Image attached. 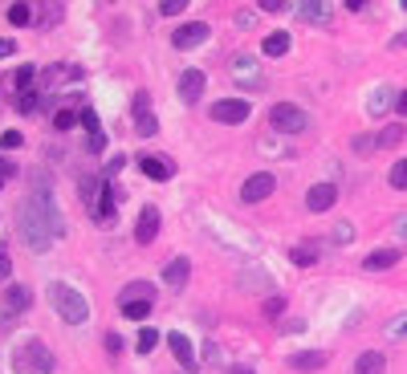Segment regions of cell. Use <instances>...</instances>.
<instances>
[{
  "label": "cell",
  "mask_w": 407,
  "mask_h": 374,
  "mask_svg": "<svg viewBox=\"0 0 407 374\" xmlns=\"http://www.w3.org/2000/svg\"><path fill=\"white\" fill-rule=\"evenodd\" d=\"M131 110H135V135H139V139H151V135H159V118L151 114V94H147V90H135V102H131Z\"/></svg>",
  "instance_id": "52a82bcc"
},
{
  "label": "cell",
  "mask_w": 407,
  "mask_h": 374,
  "mask_svg": "<svg viewBox=\"0 0 407 374\" xmlns=\"http://www.w3.org/2000/svg\"><path fill=\"white\" fill-rule=\"evenodd\" d=\"M302 17L310 24H330V17H334V8H330V0H306L302 8H297Z\"/></svg>",
  "instance_id": "44dd1931"
},
{
  "label": "cell",
  "mask_w": 407,
  "mask_h": 374,
  "mask_svg": "<svg viewBox=\"0 0 407 374\" xmlns=\"http://www.w3.org/2000/svg\"><path fill=\"white\" fill-rule=\"evenodd\" d=\"M139 171L147 179H155V184H168L175 175V159L171 155H139Z\"/></svg>",
  "instance_id": "30bf717a"
},
{
  "label": "cell",
  "mask_w": 407,
  "mask_h": 374,
  "mask_svg": "<svg viewBox=\"0 0 407 374\" xmlns=\"http://www.w3.org/2000/svg\"><path fill=\"white\" fill-rule=\"evenodd\" d=\"M391 49H407V33H395L391 37Z\"/></svg>",
  "instance_id": "816d5d0a"
},
{
  "label": "cell",
  "mask_w": 407,
  "mask_h": 374,
  "mask_svg": "<svg viewBox=\"0 0 407 374\" xmlns=\"http://www.w3.org/2000/svg\"><path fill=\"white\" fill-rule=\"evenodd\" d=\"M204 86H208L204 70H184L179 73V98H184L188 106H195V102L204 98Z\"/></svg>",
  "instance_id": "7c38bea8"
},
{
  "label": "cell",
  "mask_w": 407,
  "mask_h": 374,
  "mask_svg": "<svg viewBox=\"0 0 407 374\" xmlns=\"http://www.w3.org/2000/svg\"><path fill=\"white\" fill-rule=\"evenodd\" d=\"M261 313H265V317H281V313H286V297H281V293L265 297V301H261Z\"/></svg>",
  "instance_id": "836d02e7"
},
{
  "label": "cell",
  "mask_w": 407,
  "mask_h": 374,
  "mask_svg": "<svg viewBox=\"0 0 407 374\" xmlns=\"http://www.w3.org/2000/svg\"><path fill=\"white\" fill-rule=\"evenodd\" d=\"M289 260H293L297 269H313V264L322 260V244H318V240H297V244L289 248Z\"/></svg>",
  "instance_id": "2e32d148"
},
{
  "label": "cell",
  "mask_w": 407,
  "mask_h": 374,
  "mask_svg": "<svg viewBox=\"0 0 407 374\" xmlns=\"http://www.w3.org/2000/svg\"><path fill=\"white\" fill-rule=\"evenodd\" d=\"M399 8H404V13H407V0H399Z\"/></svg>",
  "instance_id": "db71d44e"
},
{
  "label": "cell",
  "mask_w": 407,
  "mask_h": 374,
  "mask_svg": "<svg viewBox=\"0 0 407 374\" xmlns=\"http://www.w3.org/2000/svg\"><path fill=\"white\" fill-rule=\"evenodd\" d=\"M37 106H41V94H37V90H24V94H17V110H21V114H33Z\"/></svg>",
  "instance_id": "1f68e13d"
},
{
  "label": "cell",
  "mask_w": 407,
  "mask_h": 374,
  "mask_svg": "<svg viewBox=\"0 0 407 374\" xmlns=\"http://www.w3.org/2000/svg\"><path fill=\"white\" fill-rule=\"evenodd\" d=\"M0 187H4V175H0Z\"/></svg>",
  "instance_id": "11a10c76"
},
{
  "label": "cell",
  "mask_w": 407,
  "mask_h": 374,
  "mask_svg": "<svg viewBox=\"0 0 407 374\" xmlns=\"http://www.w3.org/2000/svg\"><path fill=\"white\" fill-rule=\"evenodd\" d=\"M253 21H257V17H253L249 8H240V13H237V24H240V29H249V24H253Z\"/></svg>",
  "instance_id": "c3c4849f"
},
{
  "label": "cell",
  "mask_w": 407,
  "mask_h": 374,
  "mask_svg": "<svg viewBox=\"0 0 407 374\" xmlns=\"http://www.w3.org/2000/svg\"><path fill=\"white\" fill-rule=\"evenodd\" d=\"M8 24H13V29H29V24H33V4H13V8H8Z\"/></svg>",
  "instance_id": "83f0119b"
},
{
  "label": "cell",
  "mask_w": 407,
  "mask_h": 374,
  "mask_svg": "<svg viewBox=\"0 0 407 374\" xmlns=\"http://www.w3.org/2000/svg\"><path fill=\"white\" fill-rule=\"evenodd\" d=\"M399 260H404L399 248H371L367 260H362V269H367V273H387V269H395Z\"/></svg>",
  "instance_id": "5bb4252c"
},
{
  "label": "cell",
  "mask_w": 407,
  "mask_h": 374,
  "mask_svg": "<svg viewBox=\"0 0 407 374\" xmlns=\"http://www.w3.org/2000/svg\"><path fill=\"white\" fill-rule=\"evenodd\" d=\"M281 329H286V334H302V329H306V322H302V317H293V322H286Z\"/></svg>",
  "instance_id": "681fc988"
},
{
  "label": "cell",
  "mask_w": 407,
  "mask_h": 374,
  "mask_svg": "<svg viewBox=\"0 0 407 374\" xmlns=\"http://www.w3.org/2000/svg\"><path fill=\"white\" fill-rule=\"evenodd\" d=\"M13 53H17V41H13V37H0V61L13 57Z\"/></svg>",
  "instance_id": "ee69618b"
},
{
  "label": "cell",
  "mask_w": 407,
  "mask_h": 374,
  "mask_svg": "<svg viewBox=\"0 0 407 374\" xmlns=\"http://www.w3.org/2000/svg\"><path fill=\"white\" fill-rule=\"evenodd\" d=\"M168 346H171V354H175V362L184 366V371L192 374L195 366H200V358H195V346L188 342V334H171L168 338Z\"/></svg>",
  "instance_id": "9a60e30c"
},
{
  "label": "cell",
  "mask_w": 407,
  "mask_h": 374,
  "mask_svg": "<svg viewBox=\"0 0 407 374\" xmlns=\"http://www.w3.org/2000/svg\"><path fill=\"white\" fill-rule=\"evenodd\" d=\"M155 346H159V329H155V326H143V329H139L135 350H139V354H155Z\"/></svg>",
  "instance_id": "f546056e"
},
{
  "label": "cell",
  "mask_w": 407,
  "mask_h": 374,
  "mask_svg": "<svg viewBox=\"0 0 407 374\" xmlns=\"http://www.w3.org/2000/svg\"><path fill=\"white\" fill-rule=\"evenodd\" d=\"M119 301H155V285H151V280H131V285L122 289Z\"/></svg>",
  "instance_id": "603a6c76"
},
{
  "label": "cell",
  "mask_w": 407,
  "mask_h": 374,
  "mask_svg": "<svg viewBox=\"0 0 407 374\" xmlns=\"http://www.w3.org/2000/svg\"><path fill=\"white\" fill-rule=\"evenodd\" d=\"M289 45H293V37H289L286 29H277V33H265V41H261V53L265 57H286Z\"/></svg>",
  "instance_id": "d6986e66"
},
{
  "label": "cell",
  "mask_w": 407,
  "mask_h": 374,
  "mask_svg": "<svg viewBox=\"0 0 407 374\" xmlns=\"http://www.w3.org/2000/svg\"><path fill=\"white\" fill-rule=\"evenodd\" d=\"M17 224H21V236H24V244L33 248V253H49V244L57 240L53 236V228H49V220L41 216V208L24 195V204L17 208Z\"/></svg>",
  "instance_id": "7a4b0ae2"
},
{
  "label": "cell",
  "mask_w": 407,
  "mask_h": 374,
  "mask_svg": "<svg viewBox=\"0 0 407 374\" xmlns=\"http://www.w3.org/2000/svg\"><path fill=\"white\" fill-rule=\"evenodd\" d=\"M237 374H257V371H253V366H237Z\"/></svg>",
  "instance_id": "f5cc1de1"
},
{
  "label": "cell",
  "mask_w": 407,
  "mask_h": 374,
  "mask_svg": "<svg viewBox=\"0 0 407 374\" xmlns=\"http://www.w3.org/2000/svg\"><path fill=\"white\" fill-rule=\"evenodd\" d=\"M77 77H82V66H57L45 73V86H61V82H77Z\"/></svg>",
  "instance_id": "484cf974"
},
{
  "label": "cell",
  "mask_w": 407,
  "mask_h": 374,
  "mask_svg": "<svg viewBox=\"0 0 407 374\" xmlns=\"http://www.w3.org/2000/svg\"><path fill=\"white\" fill-rule=\"evenodd\" d=\"M33 77H37V66H21V70L13 73L8 82L17 86V94H24V90H29V82H33Z\"/></svg>",
  "instance_id": "4dcf8cb0"
},
{
  "label": "cell",
  "mask_w": 407,
  "mask_h": 374,
  "mask_svg": "<svg viewBox=\"0 0 407 374\" xmlns=\"http://www.w3.org/2000/svg\"><path fill=\"white\" fill-rule=\"evenodd\" d=\"M273 191H277V175H273V171H253V175L240 184V200H244V204H261Z\"/></svg>",
  "instance_id": "8992f818"
},
{
  "label": "cell",
  "mask_w": 407,
  "mask_h": 374,
  "mask_svg": "<svg viewBox=\"0 0 407 374\" xmlns=\"http://www.w3.org/2000/svg\"><path fill=\"white\" fill-rule=\"evenodd\" d=\"M188 277H192V264H188V257H171L168 264H163V285H168V289H184V285H188Z\"/></svg>",
  "instance_id": "e0dca14e"
},
{
  "label": "cell",
  "mask_w": 407,
  "mask_h": 374,
  "mask_svg": "<svg viewBox=\"0 0 407 374\" xmlns=\"http://www.w3.org/2000/svg\"><path fill=\"white\" fill-rule=\"evenodd\" d=\"M106 350H110V354H122V334H106Z\"/></svg>",
  "instance_id": "f6af8a7d"
},
{
  "label": "cell",
  "mask_w": 407,
  "mask_h": 374,
  "mask_svg": "<svg viewBox=\"0 0 407 374\" xmlns=\"http://www.w3.org/2000/svg\"><path fill=\"white\" fill-rule=\"evenodd\" d=\"M29 305H33V293H29L24 285H8V289H4V297H0L4 317H17V313H24Z\"/></svg>",
  "instance_id": "4fadbf2b"
},
{
  "label": "cell",
  "mask_w": 407,
  "mask_h": 374,
  "mask_svg": "<svg viewBox=\"0 0 407 374\" xmlns=\"http://www.w3.org/2000/svg\"><path fill=\"white\" fill-rule=\"evenodd\" d=\"M355 374H387L383 350H362L359 358H355Z\"/></svg>",
  "instance_id": "ffe728a7"
},
{
  "label": "cell",
  "mask_w": 407,
  "mask_h": 374,
  "mask_svg": "<svg viewBox=\"0 0 407 374\" xmlns=\"http://www.w3.org/2000/svg\"><path fill=\"white\" fill-rule=\"evenodd\" d=\"M220 358H224L220 342H204V362H216V366H220Z\"/></svg>",
  "instance_id": "60d3db41"
},
{
  "label": "cell",
  "mask_w": 407,
  "mask_h": 374,
  "mask_svg": "<svg viewBox=\"0 0 407 374\" xmlns=\"http://www.w3.org/2000/svg\"><path fill=\"white\" fill-rule=\"evenodd\" d=\"M395 110H399V118H407V90L395 98Z\"/></svg>",
  "instance_id": "f907efd6"
},
{
  "label": "cell",
  "mask_w": 407,
  "mask_h": 374,
  "mask_svg": "<svg viewBox=\"0 0 407 374\" xmlns=\"http://www.w3.org/2000/svg\"><path fill=\"white\" fill-rule=\"evenodd\" d=\"M293 371H302V374H310V371H322L330 358H326V350H302V354H289L286 358Z\"/></svg>",
  "instance_id": "ac0fdd59"
},
{
  "label": "cell",
  "mask_w": 407,
  "mask_h": 374,
  "mask_svg": "<svg viewBox=\"0 0 407 374\" xmlns=\"http://www.w3.org/2000/svg\"><path fill=\"white\" fill-rule=\"evenodd\" d=\"M391 228H395V236H404L407 240V211H399V216L391 220Z\"/></svg>",
  "instance_id": "7bdbcfd3"
},
{
  "label": "cell",
  "mask_w": 407,
  "mask_h": 374,
  "mask_svg": "<svg viewBox=\"0 0 407 374\" xmlns=\"http://www.w3.org/2000/svg\"><path fill=\"white\" fill-rule=\"evenodd\" d=\"M86 147H90V155H102L106 151V135L98 130V135H86Z\"/></svg>",
  "instance_id": "ab89813d"
},
{
  "label": "cell",
  "mask_w": 407,
  "mask_h": 374,
  "mask_svg": "<svg viewBox=\"0 0 407 374\" xmlns=\"http://www.w3.org/2000/svg\"><path fill=\"white\" fill-rule=\"evenodd\" d=\"M122 167H126V155H114V159H110V163H106V171H102V175H106V179H110V184H114V175H119Z\"/></svg>",
  "instance_id": "f35d334b"
},
{
  "label": "cell",
  "mask_w": 407,
  "mask_h": 374,
  "mask_svg": "<svg viewBox=\"0 0 407 374\" xmlns=\"http://www.w3.org/2000/svg\"><path fill=\"white\" fill-rule=\"evenodd\" d=\"M281 8H289L286 0H261V13H281Z\"/></svg>",
  "instance_id": "7dc6e473"
},
{
  "label": "cell",
  "mask_w": 407,
  "mask_h": 374,
  "mask_svg": "<svg viewBox=\"0 0 407 374\" xmlns=\"http://www.w3.org/2000/svg\"><path fill=\"white\" fill-rule=\"evenodd\" d=\"M404 135H407L404 126H399V122H391V126H383V130L375 135V147H383V151H387V147H399V142H404Z\"/></svg>",
  "instance_id": "d4e9b609"
},
{
  "label": "cell",
  "mask_w": 407,
  "mask_h": 374,
  "mask_svg": "<svg viewBox=\"0 0 407 374\" xmlns=\"http://www.w3.org/2000/svg\"><path fill=\"white\" fill-rule=\"evenodd\" d=\"M73 122H77V114H73V110H57V114H53V130H70Z\"/></svg>",
  "instance_id": "74e56055"
},
{
  "label": "cell",
  "mask_w": 407,
  "mask_h": 374,
  "mask_svg": "<svg viewBox=\"0 0 407 374\" xmlns=\"http://www.w3.org/2000/svg\"><path fill=\"white\" fill-rule=\"evenodd\" d=\"M371 147H375V139H371V135H359V139H355V151H359V155H367Z\"/></svg>",
  "instance_id": "bcb514c9"
},
{
  "label": "cell",
  "mask_w": 407,
  "mask_h": 374,
  "mask_svg": "<svg viewBox=\"0 0 407 374\" xmlns=\"http://www.w3.org/2000/svg\"><path fill=\"white\" fill-rule=\"evenodd\" d=\"M269 126H273L277 135H306V130H310V114H306L302 106H293V102H277V106L269 110Z\"/></svg>",
  "instance_id": "277c9868"
},
{
  "label": "cell",
  "mask_w": 407,
  "mask_h": 374,
  "mask_svg": "<svg viewBox=\"0 0 407 374\" xmlns=\"http://www.w3.org/2000/svg\"><path fill=\"white\" fill-rule=\"evenodd\" d=\"M159 228H163V211L155 208V204H147V208L139 211V220H135V240H139V244H155Z\"/></svg>",
  "instance_id": "9c48e42d"
},
{
  "label": "cell",
  "mask_w": 407,
  "mask_h": 374,
  "mask_svg": "<svg viewBox=\"0 0 407 374\" xmlns=\"http://www.w3.org/2000/svg\"><path fill=\"white\" fill-rule=\"evenodd\" d=\"M188 13V0H163L159 4V17H184Z\"/></svg>",
  "instance_id": "d590c367"
},
{
  "label": "cell",
  "mask_w": 407,
  "mask_h": 374,
  "mask_svg": "<svg viewBox=\"0 0 407 374\" xmlns=\"http://www.w3.org/2000/svg\"><path fill=\"white\" fill-rule=\"evenodd\" d=\"M383 338H387V342H407V313H395V317L387 322Z\"/></svg>",
  "instance_id": "4316f807"
},
{
  "label": "cell",
  "mask_w": 407,
  "mask_h": 374,
  "mask_svg": "<svg viewBox=\"0 0 407 374\" xmlns=\"http://www.w3.org/2000/svg\"><path fill=\"white\" fill-rule=\"evenodd\" d=\"M49 305H53V313H57L66 326H86V322H90V301H86V293H77L66 280H53V285H49Z\"/></svg>",
  "instance_id": "6da1fadb"
},
{
  "label": "cell",
  "mask_w": 407,
  "mask_h": 374,
  "mask_svg": "<svg viewBox=\"0 0 407 374\" xmlns=\"http://www.w3.org/2000/svg\"><path fill=\"white\" fill-rule=\"evenodd\" d=\"M334 204H338V187H334V184H313L310 191H306V208H310L313 216L330 211Z\"/></svg>",
  "instance_id": "8fae6325"
},
{
  "label": "cell",
  "mask_w": 407,
  "mask_h": 374,
  "mask_svg": "<svg viewBox=\"0 0 407 374\" xmlns=\"http://www.w3.org/2000/svg\"><path fill=\"white\" fill-rule=\"evenodd\" d=\"M208 37H212V29H208L204 21H184L179 29H175V33H171V45L188 53V49H200L204 41H208Z\"/></svg>",
  "instance_id": "ba28073f"
},
{
  "label": "cell",
  "mask_w": 407,
  "mask_h": 374,
  "mask_svg": "<svg viewBox=\"0 0 407 374\" xmlns=\"http://www.w3.org/2000/svg\"><path fill=\"white\" fill-rule=\"evenodd\" d=\"M355 236H359V228H355L350 220H342V224H334V232H330V240H334L338 248H346V244H355Z\"/></svg>",
  "instance_id": "f1b7e54d"
},
{
  "label": "cell",
  "mask_w": 407,
  "mask_h": 374,
  "mask_svg": "<svg viewBox=\"0 0 407 374\" xmlns=\"http://www.w3.org/2000/svg\"><path fill=\"white\" fill-rule=\"evenodd\" d=\"M13 273V257H8V248H0V280H8Z\"/></svg>",
  "instance_id": "b9f144b4"
},
{
  "label": "cell",
  "mask_w": 407,
  "mask_h": 374,
  "mask_svg": "<svg viewBox=\"0 0 407 374\" xmlns=\"http://www.w3.org/2000/svg\"><path fill=\"white\" fill-rule=\"evenodd\" d=\"M13 366H17V374H53L57 358H53V350H49L41 338H29V342H21V346H17Z\"/></svg>",
  "instance_id": "3957f363"
},
{
  "label": "cell",
  "mask_w": 407,
  "mask_h": 374,
  "mask_svg": "<svg viewBox=\"0 0 407 374\" xmlns=\"http://www.w3.org/2000/svg\"><path fill=\"white\" fill-rule=\"evenodd\" d=\"M17 147H24L21 130H4V135H0V151H17Z\"/></svg>",
  "instance_id": "8d00e7d4"
},
{
  "label": "cell",
  "mask_w": 407,
  "mask_h": 374,
  "mask_svg": "<svg viewBox=\"0 0 407 374\" xmlns=\"http://www.w3.org/2000/svg\"><path fill=\"white\" fill-rule=\"evenodd\" d=\"M395 98H399V94L395 90H387V86H379V90H371V102H367V114L371 118H379L387 110V106H395Z\"/></svg>",
  "instance_id": "7402d4cb"
},
{
  "label": "cell",
  "mask_w": 407,
  "mask_h": 374,
  "mask_svg": "<svg viewBox=\"0 0 407 374\" xmlns=\"http://www.w3.org/2000/svg\"><path fill=\"white\" fill-rule=\"evenodd\" d=\"M208 118L220 122V126H240V122L253 118V102L249 98H220V102H212Z\"/></svg>",
  "instance_id": "5b68a950"
},
{
  "label": "cell",
  "mask_w": 407,
  "mask_h": 374,
  "mask_svg": "<svg viewBox=\"0 0 407 374\" xmlns=\"http://www.w3.org/2000/svg\"><path fill=\"white\" fill-rule=\"evenodd\" d=\"M119 309H122L126 322H147L151 309H155V301H119Z\"/></svg>",
  "instance_id": "cb8c5ba5"
},
{
  "label": "cell",
  "mask_w": 407,
  "mask_h": 374,
  "mask_svg": "<svg viewBox=\"0 0 407 374\" xmlns=\"http://www.w3.org/2000/svg\"><path fill=\"white\" fill-rule=\"evenodd\" d=\"M77 122L86 126V135H98V130H102V126H98V114L90 110V106H82V110H77Z\"/></svg>",
  "instance_id": "e575fe53"
},
{
  "label": "cell",
  "mask_w": 407,
  "mask_h": 374,
  "mask_svg": "<svg viewBox=\"0 0 407 374\" xmlns=\"http://www.w3.org/2000/svg\"><path fill=\"white\" fill-rule=\"evenodd\" d=\"M387 184L395 187V191H407V159H399V163L391 167V175H387Z\"/></svg>",
  "instance_id": "d6a6232c"
}]
</instances>
